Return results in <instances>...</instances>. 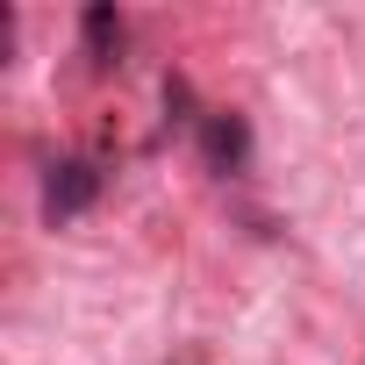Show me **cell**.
<instances>
[{
    "label": "cell",
    "instance_id": "3",
    "mask_svg": "<svg viewBox=\"0 0 365 365\" xmlns=\"http://www.w3.org/2000/svg\"><path fill=\"white\" fill-rule=\"evenodd\" d=\"M79 43H86L93 65H122V51H129V22H122L115 0H93V8L79 15Z\"/></svg>",
    "mask_w": 365,
    "mask_h": 365
},
{
    "label": "cell",
    "instance_id": "2",
    "mask_svg": "<svg viewBox=\"0 0 365 365\" xmlns=\"http://www.w3.org/2000/svg\"><path fill=\"white\" fill-rule=\"evenodd\" d=\"M201 158H208V172L237 179V172L251 165V122H244L237 108H208V115H201Z\"/></svg>",
    "mask_w": 365,
    "mask_h": 365
},
{
    "label": "cell",
    "instance_id": "1",
    "mask_svg": "<svg viewBox=\"0 0 365 365\" xmlns=\"http://www.w3.org/2000/svg\"><path fill=\"white\" fill-rule=\"evenodd\" d=\"M101 201V165L93 158H58L51 172H43V215L51 222H72V215H86Z\"/></svg>",
    "mask_w": 365,
    "mask_h": 365
}]
</instances>
